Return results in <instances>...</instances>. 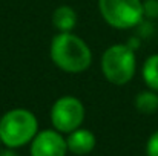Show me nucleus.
Wrapping results in <instances>:
<instances>
[{
  "instance_id": "f257e3e1",
  "label": "nucleus",
  "mask_w": 158,
  "mask_h": 156,
  "mask_svg": "<svg viewBox=\"0 0 158 156\" xmlns=\"http://www.w3.org/2000/svg\"><path fill=\"white\" fill-rule=\"evenodd\" d=\"M52 63L66 74H81L92 64L89 45L74 32H58L49 46Z\"/></svg>"
},
{
  "instance_id": "f03ea898",
  "label": "nucleus",
  "mask_w": 158,
  "mask_h": 156,
  "mask_svg": "<svg viewBox=\"0 0 158 156\" xmlns=\"http://www.w3.org/2000/svg\"><path fill=\"white\" fill-rule=\"evenodd\" d=\"M37 133L39 121L28 109H11L0 118V141L9 149L29 144Z\"/></svg>"
},
{
  "instance_id": "7ed1b4c3",
  "label": "nucleus",
  "mask_w": 158,
  "mask_h": 156,
  "mask_svg": "<svg viewBox=\"0 0 158 156\" xmlns=\"http://www.w3.org/2000/svg\"><path fill=\"white\" fill-rule=\"evenodd\" d=\"M137 69L135 49L127 43H117L109 46L102 55V72L105 78L114 86L127 84Z\"/></svg>"
},
{
  "instance_id": "20e7f679",
  "label": "nucleus",
  "mask_w": 158,
  "mask_h": 156,
  "mask_svg": "<svg viewBox=\"0 0 158 156\" xmlns=\"http://www.w3.org/2000/svg\"><path fill=\"white\" fill-rule=\"evenodd\" d=\"M98 11L115 29H132L144 18L141 0H98Z\"/></svg>"
},
{
  "instance_id": "39448f33",
  "label": "nucleus",
  "mask_w": 158,
  "mask_h": 156,
  "mask_svg": "<svg viewBox=\"0 0 158 156\" xmlns=\"http://www.w3.org/2000/svg\"><path fill=\"white\" fill-rule=\"evenodd\" d=\"M85 115L83 103L72 95H64L55 100L49 112L54 129L60 133H71L78 129L85 121Z\"/></svg>"
},
{
  "instance_id": "423d86ee",
  "label": "nucleus",
  "mask_w": 158,
  "mask_h": 156,
  "mask_svg": "<svg viewBox=\"0 0 158 156\" xmlns=\"http://www.w3.org/2000/svg\"><path fill=\"white\" fill-rule=\"evenodd\" d=\"M68 152L66 138L55 129L39 132L31 141V156H66Z\"/></svg>"
},
{
  "instance_id": "0eeeda50",
  "label": "nucleus",
  "mask_w": 158,
  "mask_h": 156,
  "mask_svg": "<svg viewBox=\"0 0 158 156\" xmlns=\"http://www.w3.org/2000/svg\"><path fill=\"white\" fill-rule=\"evenodd\" d=\"M95 135L88 130V129H75L74 132L68 133V138H66V144H68V150L74 155L83 156L88 155L94 150L95 147Z\"/></svg>"
},
{
  "instance_id": "6e6552de",
  "label": "nucleus",
  "mask_w": 158,
  "mask_h": 156,
  "mask_svg": "<svg viewBox=\"0 0 158 156\" xmlns=\"http://www.w3.org/2000/svg\"><path fill=\"white\" fill-rule=\"evenodd\" d=\"M52 23L58 32H72L77 25V12L72 6L61 5L52 12Z\"/></svg>"
},
{
  "instance_id": "1a4fd4ad",
  "label": "nucleus",
  "mask_w": 158,
  "mask_h": 156,
  "mask_svg": "<svg viewBox=\"0 0 158 156\" xmlns=\"http://www.w3.org/2000/svg\"><path fill=\"white\" fill-rule=\"evenodd\" d=\"M141 75L144 84L149 89L158 92V54H152L144 60Z\"/></svg>"
},
{
  "instance_id": "9d476101",
  "label": "nucleus",
  "mask_w": 158,
  "mask_h": 156,
  "mask_svg": "<svg viewBox=\"0 0 158 156\" xmlns=\"http://www.w3.org/2000/svg\"><path fill=\"white\" fill-rule=\"evenodd\" d=\"M135 107L138 112L146 113V115H152L158 110V94L152 89L143 90L135 97Z\"/></svg>"
},
{
  "instance_id": "9b49d317",
  "label": "nucleus",
  "mask_w": 158,
  "mask_h": 156,
  "mask_svg": "<svg viewBox=\"0 0 158 156\" xmlns=\"http://www.w3.org/2000/svg\"><path fill=\"white\" fill-rule=\"evenodd\" d=\"M143 12L148 18L158 17V0H144L143 2Z\"/></svg>"
},
{
  "instance_id": "f8f14e48",
  "label": "nucleus",
  "mask_w": 158,
  "mask_h": 156,
  "mask_svg": "<svg viewBox=\"0 0 158 156\" xmlns=\"http://www.w3.org/2000/svg\"><path fill=\"white\" fill-rule=\"evenodd\" d=\"M146 155L148 156H158V130L154 132L146 144Z\"/></svg>"
},
{
  "instance_id": "ddd939ff",
  "label": "nucleus",
  "mask_w": 158,
  "mask_h": 156,
  "mask_svg": "<svg viewBox=\"0 0 158 156\" xmlns=\"http://www.w3.org/2000/svg\"><path fill=\"white\" fill-rule=\"evenodd\" d=\"M0 156H19L15 152H14V149H6V150H3V152H0Z\"/></svg>"
},
{
  "instance_id": "4468645a",
  "label": "nucleus",
  "mask_w": 158,
  "mask_h": 156,
  "mask_svg": "<svg viewBox=\"0 0 158 156\" xmlns=\"http://www.w3.org/2000/svg\"><path fill=\"white\" fill-rule=\"evenodd\" d=\"M0 144H2V141H0Z\"/></svg>"
}]
</instances>
